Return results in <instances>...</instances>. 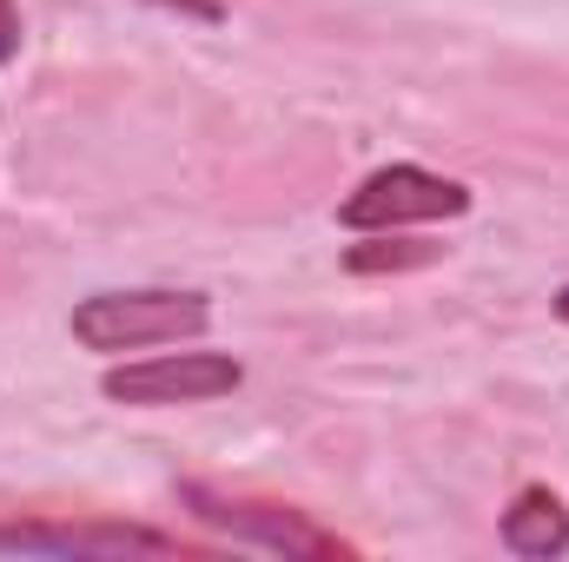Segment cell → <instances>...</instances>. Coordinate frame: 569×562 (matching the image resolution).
<instances>
[{
    "label": "cell",
    "mask_w": 569,
    "mask_h": 562,
    "mask_svg": "<svg viewBox=\"0 0 569 562\" xmlns=\"http://www.w3.org/2000/svg\"><path fill=\"white\" fill-rule=\"evenodd\" d=\"M239 378L246 371L226 351H159L140 364H113L100 391L113 404H206V398L239 391Z\"/></svg>",
    "instance_id": "3"
},
{
    "label": "cell",
    "mask_w": 569,
    "mask_h": 562,
    "mask_svg": "<svg viewBox=\"0 0 569 562\" xmlns=\"http://www.w3.org/2000/svg\"><path fill=\"white\" fill-rule=\"evenodd\" d=\"M557 318H563V324H569V284H563V291H557Z\"/></svg>",
    "instance_id": "10"
},
{
    "label": "cell",
    "mask_w": 569,
    "mask_h": 562,
    "mask_svg": "<svg viewBox=\"0 0 569 562\" xmlns=\"http://www.w3.org/2000/svg\"><path fill=\"white\" fill-rule=\"evenodd\" d=\"M503 550L517 556H563L569 550V510L557 490H523L503 510Z\"/></svg>",
    "instance_id": "6"
},
{
    "label": "cell",
    "mask_w": 569,
    "mask_h": 562,
    "mask_svg": "<svg viewBox=\"0 0 569 562\" xmlns=\"http://www.w3.org/2000/svg\"><path fill=\"white\" fill-rule=\"evenodd\" d=\"M437 245H405V239H378V245H351L345 265L351 272H405V265H430Z\"/></svg>",
    "instance_id": "7"
},
{
    "label": "cell",
    "mask_w": 569,
    "mask_h": 562,
    "mask_svg": "<svg viewBox=\"0 0 569 562\" xmlns=\"http://www.w3.org/2000/svg\"><path fill=\"white\" fill-rule=\"evenodd\" d=\"M463 212H470V192L457 179H437L425 165H385L338 205V225H351V232H398V225L463 219Z\"/></svg>",
    "instance_id": "2"
},
{
    "label": "cell",
    "mask_w": 569,
    "mask_h": 562,
    "mask_svg": "<svg viewBox=\"0 0 569 562\" xmlns=\"http://www.w3.org/2000/svg\"><path fill=\"white\" fill-rule=\"evenodd\" d=\"M20 53V7L13 0H0V67Z\"/></svg>",
    "instance_id": "8"
},
{
    "label": "cell",
    "mask_w": 569,
    "mask_h": 562,
    "mask_svg": "<svg viewBox=\"0 0 569 562\" xmlns=\"http://www.w3.org/2000/svg\"><path fill=\"white\" fill-rule=\"evenodd\" d=\"M212 324V304L199 291H93L73 304V338L100 358L146 351V344H186Z\"/></svg>",
    "instance_id": "1"
},
{
    "label": "cell",
    "mask_w": 569,
    "mask_h": 562,
    "mask_svg": "<svg viewBox=\"0 0 569 562\" xmlns=\"http://www.w3.org/2000/svg\"><path fill=\"white\" fill-rule=\"evenodd\" d=\"M159 7H179V13H199V20H219V0H159Z\"/></svg>",
    "instance_id": "9"
},
{
    "label": "cell",
    "mask_w": 569,
    "mask_h": 562,
    "mask_svg": "<svg viewBox=\"0 0 569 562\" xmlns=\"http://www.w3.org/2000/svg\"><path fill=\"white\" fill-rule=\"evenodd\" d=\"M0 556H172L140 523H0Z\"/></svg>",
    "instance_id": "5"
},
{
    "label": "cell",
    "mask_w": 569,
    "mask_h": 562,
    "mask_svg": "<svg viewBox=\"0 0 569 562\" xmlns=\"http://www.w3.org/2000/svg\"><path fill=\"white\" fill-rule=\"evenodd\" d=\"M192 503L199 523L226 530L232 543H259V550H279V556H338V536H325L318 523H305L298 510H279V503H232V496H212L199 483L179 490Z\"/></svg>",
    "instance_id": "4"
}]
</instances>
